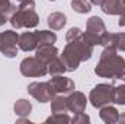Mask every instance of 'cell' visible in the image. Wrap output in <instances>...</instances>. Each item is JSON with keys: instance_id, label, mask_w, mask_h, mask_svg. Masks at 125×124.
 <instances>
[{"instance_id": "18", "label": "cell", "mask_w": 125, "mask_h": 124, "mask_svg": "<svg viewBox=\"0 0 125 124\" xmlns=\"http://www.w3.org/2000/svg\"><path fill=\"white\" fill-rule=\"evenodd\" d=\"M65 72H67V67H65V64H64L61 57L57 56L54 60H51V62L48 63V73L51 76H54V74H62Z\"/></svg>"}, {"instance_id": "11", "label": "cell", "mask_w": 125, "mask_h": 124, "mask_svg": "<svg viewBox=\"0 0 125 124\" xmlns=\"http://www.w3.org/2000/svg\"><path fill=\"white\" fill-rule=\"evenodd\" d=\"M36 59H39L42 63H45L48 66V63L54 60L58 56V50L54 47V44H41L36 47Z\"/></svg>"}, {"instance_id": "30", "label": "cell", "mask_w": 125, "mask_h": 124, "mask_svg": "<svg viewBox=\"0 0 125 124\" xmlns=\"http://www.w3.org/2000/svg\"><path fill=\"white\" fill-rule=\"evenodd\" d=\"M119 123H124L125 124V112L122 115H119Z\"/></svg>"}, {"instance_id": "22", "label": "cell", "mask_w": 125, "mask_h": 124, "mask_svg": "<svg viewBox=\"0 0 125 124\" xmlns=\"http://www.w3.org/2000/svg\"><path fill=\"white\" fill-rule=\"evenodd\" d=\"M45 123H71V118L65 114H52L51 117H48L45 120Z\"/></svg>"}, {"instance_id": "2", "label": "cell", "mask_w": 125, "mask_h": 124, "mask_svg": "<svg viewBox=\"0 0 125 124\" xmlns=\"http://www.w3.org/2000/svg\"><path fill=\"white\" fill-rule=\"evenodd\" d=\"M10 24L13 28L21 29V28H35L39 22V18L35 12V1L26 0L21 1L18 9L10 15L9 18Z\"/></svg>"}, {"instance_id": "32", "label": "cell", "mask_w": 125, "mask_h": 124, "mask_svg": "<svg viewBox=\"0 0 125 124\" xmlns=\"http://www.w3.org/2000/svg\"><path fill=\"white\" fill-rule=\"evenodd\" d=\"M50 1H55V0H50Z\"/></svg>"}, {"instance_id": "1", "label": "cell", "mask_w": 125, "mask_h": 124, "mask_svg": "<svg viewBox=\"0 0 125 124\" xmlns=\"http://www.w3.org/2000/svg\"><path fill=\"white\" fill-rule=\"evenodd\" d=\"M93 48L94 45L83 38V34L77 39L67 41V45L62 50V54L60 56L67 67V72H74L82 62L89 60L93 54Z\"/></svg>"}, {"instance_id": "4", "label": "cell", "mask_w": 125, "mask_h": 124, "mask_svg": "<svg viewBox=\"0 0 125 124\" xmlns=\"http://www.w3.org/2000/svg\"><path fill=\"white\" fill-rule=\"evenodd\" d=\"M89 101L94 108H102L114 101V86L108 83H99L90 91Z\"/></svg>"}, {"instance_id": "7", "label": "cell", "mask_w": 125, "mask_h": 124, "mask_svg": "<svg viewBox=\"0 0 125 124\" xmlns=\"http://www.w3.org/2000/svg\"><path fill=\"white\" fill-rule=\"evenodd\" d=\"M18 42L19 35L15 31H4L0 34V51L4 57L13 59L18 56Z\"/></svg>"}, {"instance_id": "9", "label": "cell", "mask_w": 125, "mask_h": 124, "mask_svg": "<svg viewBox=\"0 0 125 124\" xmlns=\"http://www.w3.org/2000/svg\"><path fill=\"white\" fill-rule=\"evenodd\" d=\"M48 83L52 86L54 92L60 93V95L73 92L74 88H76L74 82H73L70 77H65V76H62V74H54V76L51 77V80H48Z\"/></svg>"}, {"instance_id": "3", "label": "cell", "mask_w": 125, "mask_h": 124, "mask_svg": "<svg viewBox=\"0 0 125 124\" xmlns=\"http://www.w3.org/2000/svg\"><path fill=\"white\" fill-rule=\"evenodd\" d=\"M124 69H125L124 57H121V56H118V54H112V56L100 57L99 63H97L96 67H94V73H96L97 76H100V77L118 79Z\"/></svg>"}, {"instance_id": "29", "label": "cell", "mask_w": 125, "mask_h": 124, "mask_svg": "<svg viewBox=\"0 0 125 124\" xmlns=\"http://www.w3.org/2000/svg\"><path fill=\"white\" fill-rule=\"evenodd\" d=\"M118 79H121V80H125V69L122 70V73L119 74V77H118Z\"/></svg>"}, {"instance_id": "17", "label": "cell", "mask_w": 125, "mask_h": 124, "mask_svg": "<svg viewBox=\"0 0 125 124\" xmlns=\"http://www.w3.org/2000/svg\"><path fill=\"white\" fill-rule=\"evenodd\" d=\"M13 110H15L16 115H19V117H28L32 111V104L29 101H26V99H19V101L15 102Z\"/></svg>"}, {"instance_id": "25", "label": "cell", "mask_w": 125, "mask_h": 124, "mask_svg": "<svg viewBox=\"0 0 125 124\" xmlns=\"http://www.w3.org/2000/svg\"><path fill=\"white\" fill-rule=\"evenodd\" d=\"M0 10H3V12L12 15V13L16 10V6H13L9 0H0Z\"/></svg>"}, {"instance_id": "15", "label": "cell", "mask_w": 125, "mask_h": 124, "mask_svg": "<svg viewBox=\"0 0 125 124\" xmlns=\"http://www.w3.org/2000/svg\"><path fill=\"white\" fill-rule=\"evenodd\" d=\"M100 118L108 124H114V123H119V112L115 107H111V105H105L100 108V112H99Z\"/></svg>"}, {"instance_id": "13", "label": "cell", "mask_w": 125, "mask_h": 124, "mask_svg": "<svg viewBox=\"0 0 125 124\" xmlns=\"http://www.w3.org/2000/svg\"><path fill=\"white\" fill-rule=\"evenodd\" d=\"M100 9L106 15H124L125 13V0H105L100 4Z\"/></svg>"}, {"instance_id": "20", "label": "cell", "mask_w": 125, "mask_h": 124, "mask_svg": "<svg viewBox=\"0 0 125 124\" xmlns=\"http://www.w3.org/2000/svg\"><path fill=\"white\" fill-rule=\"evenodd\" d=\"M39 45L41 44H54L57 41V35L52 31H36Z\"/></svg>"}, {"instance_id": "28", "label": "cell", "mask_w": 125, "mask_h": 124, "mask_svg": "<svg viewBox=\"0 0 125 124\" xmlns=\"http://www.w3.org/2000/svg\"><path fill=\"white\" fill-rule=\"evenodd\" d=\"M103 1H105V0H90V3H92V4H96V6H100Z\"/></svg>"}, {"instance_id": "31", "label": "cell", "mask_w": 125, "mask_h": 124, "mask_svg": "<svg viewBox=\"0 0 125 124\" xmlns=\"http://www.w3.org/2000/svg\"><path fill=\"white\" fill-rule=\"evenodd\" d=\"M18 1H26V0H18Z\"/></svg>"}, {"instance_id": "21", "label": "cell", "mask_w": 125, "mask_h": 124, "mask_svg": "<svg viewBox=\"0 0 125 124\" xmlns=\"http://www.w3.org/2000/svg\"><path fill=\"white\" fill-rule=\"evenodd\" d=\"M118 105H125V85L114 86V101Z\"/></svg>"}, {"instance_id": "5", "label": "cell", "mask_w": 125, "mask_h": 124, "mask_svg": "<svg viewBox=\"0 0 125 124\" xmlns=\"http://www.w3.org/2000/svg\"><path fill=\"white\" fill-rule=\"evenodd\" d=\"M105 32H106L105 22L99 16H92L90 19H87L86 32H83V38L93 45H100V38Z\"/></svg>"}, {"instance_id": "14", "label": "cell", "mask_w": 125, "mask_h": 124, "mask_svg": "<svg viewBox=\"0 0 125 124\" xmlns=\"http://www.w3.org/2000/svg\"><path fill=\"white\" fill-rule=\"evenodd\" d=\"M47 24H48V26L52 31H60V29H62L65 26L67 18H65V15L61 13V12H52L51 15H48Z\"/></svg>"}, {"instance_id": "8", "label": "cell", "mask_w": 125, "mask_h": 124, "mask_svg": "<svg viewBox=\"0 0 125 124\" xmlns=\"http://www.w3.org/2000/svg\"><path fill=\"white\" fill-rule=\"evenodd\" d=\"M28 92L39 102H48L57 95L48 82H32L28 86Z\"/></svg>"}, {"instance_id": "10", "label": "cell", "mask_w": 125, "mask_h": 124, "mask_svg": "<svg viewBox=\"0 0 125 124\" xmlns=\"http://www.w3.org/2000/svg\"><path fill=\"white\" fill-rule=\"evenodd\" d=\"M65 99H67L68 111H71V112H74V114H77V112H84L86 105H87V99H86V95H84V93L73 91V92L68 93V96H67Z\"/></svg>"}, {"instance_id": "6", "label": "cell", "mask_w": 125, "mask_h": 124, "mask_svg": "<svg viewBox=\"0 0 125 124\" xmlns=\"http://www.w3.org/2000/svg\"><path fill=\"white\" fill-rule=\"evenodd\" d=\"M21 73L26 77H41L48 73V66L36 57H26L21 62Z\"/></svg>"}, {"instance_id": "27", "label": "cell", "mask_w": 125, "mask_h": 124, "mask_svg": "<svg viewBox=\"0 0 125 124\" xmlns=\"http://www.w3.org/2000/svg\"><path fill=\"white\" fill-rule=\"evenodd\" d=\"M9 18H10V15H9V13H6V12L0 10V26H1V25H4V24L9 21Z\"/></svg>"}, {"instance_id": "19", "label": "cell", "mask_w": 125, "mask_h": 124, "mask_svg": "<svg viewBox=\"0 0 125 124\" xmlns=\"http://www.w3.org/2000/svg\"><path fill=\"white\" fill-rule=\"evenodd\" d=\"M71 9L77 13H89L92 10V4L89 0H71Z\"/></svg>"}, {"instance_id": "23", "label": "cell", "mask_w": 125, "mask_h": 124, "mask_svg": "<svg viewBox=\"0 0 125 124\" xmlns=\"http://www.w3.org/2000/svg\"><path fill=\"white\" fill-rule=\"evenodd\" d=\"M114 42H115V45H116L118 50L125 51V32L114 34Z\"/></svg>"}, {"instance_id": "16", "label": "cell", "mask_w": 125, "mask_h": 124, "mask_svg": "<svg viewBox=\"0 0 125 124\" xmlns=\"http://www.w3.org/2000/svg\"><path fill=\"white\" fill-rule=\"evenodd\" d=\"M68 111V107H67V99L55 95L52 99H51V112L52 114H65Z\"/></svg>"}, {"instance_id": "12", "label": "cell", "mask_w": 125, "mask_h": 124, "mask_svg": "<svg viewBox=\"0 0 125 124\" xmlns=\"http://www.w3.org/2000/svg\"><path fill=\"white\" fill-rule=\"evenodd\" d=\"M18 45L23 51H33V50H36V47L39 45L36 32H23V34H21Z\"/></svg>"}, {"instance_id": "26", "label": "cell", "mask_w": 125, "mask_h": 124, "mask_svg": "<svg viewBox=\"0 0 125 124\" xmlns=\"http://www.w3.org/2000/svg\"><path fill=\"white\" fill-rule=\"evenodd\" d=\"M82 34H83V32L80 31L79 28H71L70 31H67L65 39H67V41H73V39H77V38H80V37H82Z\"/></svg>"}, {"instance_id": "24", "label": "cell", "mask_w": 125, "mask_h": 124, "mask_svg": "<svg viewBox=\"0 0 125 124\" xmlns=\"http://www.w3.org/2000/svg\"><path fill=\"white\" fill-rule=\"evenodd\" d=\"M90 121V117L89 115H86L84 112H77V114H74V117L71 118V123L74 124H86Z\"/></svg>"}]
</instances>
